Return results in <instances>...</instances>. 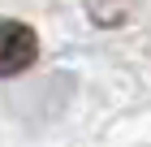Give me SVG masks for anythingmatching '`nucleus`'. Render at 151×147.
<instances>
[{"mask_svg": "<svg viewBox=\"0 0 151 147\" xmlns=\"http://www.w3.org/2000/svg\"><path fill=\"white\" fill-rule=\"evenodd\" d=\"M35 61H39V35H35V26L17 22V17H4V22H0V78L26 74Z\"/></svg>", "mask_w": 151, "mask_h": 147, "instance_id": "obj_1", "label": "nucleus"}]
</instances>
